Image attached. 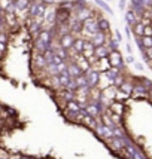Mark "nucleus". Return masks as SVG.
I'll return each mask as SVG.
<instances>
[{
	"label": "nucleus",
	"mask_w": 152,
	"mask_h": 159,
	"mask_svg": "<svg viewBox=\"0 0 152 159\" xmlns=\"http://www.w3.org/2000/svg\"><path fill=\"white\" fill-rule=\"evenodd\" d=\"M82 25H83V33L88 36V37H91L93 34L98 33V20H97L96 15L91 16V18H88Z\"/></svg>",
	"instance_id": "1"
},
{
	"label": "nucleus",
	"mask_w": 152,
	"mask_h": 159,
	"mask_svg": "<svg viewBox=\"0 0 152 159\" xmlns=\"http://www.w3.org/2000/svg\"><path fill=\"white\" fill-rule=\"evenodd\" d=\"M107 60H109L112 67H115V69H124V58H122L119 51H111Z\"/></svg>",
	"instance_id": "2"
},
{
	"label": "nucleus",
	"mask_w": 152,
	"mask_h": 159,
	"mask_svg": "<svg viewBox=\"0 0 152 159\" xmlns=\"http://www.w3.org/2000/svg\"><path fill=\"white\" fill-rule=\"evenodd\" d=\"M93 14H94V11H93L90 6H85V7H82V9H79V11H76L75 16H76V20L79 21V22H82L83 24L88 18L93 16Z\"/></svg>",
	"instance_id": "3"
},
{
	"label": "nucleus",
	"mask_w": 152,
	"mask_h": 159,
	"mask_svg": "<svg viewBox=\"0 0 152 159\" xmlns=\"http://www.w3.org/2000/svg\"><path fill=\"white\" fill-rule=\"evenodd\" d=\"M100 75H102V73H98V71H96V70H93V69H91L90 71H87V73H85L87 80H88V86H90V88H96V86H98V82H100Z\"/></svg>",
	"instance_id": "4"
},
{
	"label": "nucleus",
	"mask_w": 152,
	"mask_h": 159,
	"mask_svg": "<svg viewBox=\"0 0 152 159\" xmlns=\"http://www.w3.org/2000/svg\"><path fill=\"white\" fill-rule=\"evenodd\" d=\"M75 40H76V37H75L73 33H69V34H66V36H61V37H60V46H61L63 49L70 51V49L73 48V45H75Z\"/></svg>",
	"instance_id": "5"
},
{
	"label": "nucleus",
	"mask_w": 152,
	"mask_h": 159,
	"mask_svg": "<svg viewBox=\"0 0 152 159\" xmlns=\"http://www.w3.org/2000/svg\"><path fill=\"white\" fill-rule=\"evenodd\" d=\"M107 39H109V36L106 34V33H102V31H98V33H96V34H93L90 37V40L93 42V45H94L96 48H98V46H104L106 42H107Z\"/></svg>",
	"instance_id": "6"
},
{
	"label": "nucleus",
	"mask_w": 152,
	"mask_h": 159,
	"mask_svg": "<svg viewBox=\"0 0 152 159\" xmlns=\"http://www.w3.org/2000/svg\"><path fill=\"white\" fill-rule=\"evenodd\" d=\"M33 62H35V67L39 70H45L48 67V64H46V60H45V55L43 54H35L33 57Z\"/></svg>",
	"instance_id": "7"
},
{
	"label": "nucleus",
	"mask_w": 152,
	"mask_h": 159,
	"mask_svg": "<svg viewBox=\"0 0 152 159\" xmlns=\"http://www.w3.org/2000/svg\"><path fill=\"white\" fill-rule=\"evenodd\" d=\"M85 42H87V39L85 37H76V40H75V45H73V48H72V51H73V54L75 55H79V54H82V51H83V46H85Z\"/></svg>",
	"instance_id": "8"
},
{
	"label": "nucleus",
	"mask_w": 152,
	"mask_h": 159,
	"mask_svg": "<svg viewBox=\"0 0 152 159\" xmlns=\"http://www.w3.org/2000/svg\"><path fill=\"white\" fill-rule=\"evenodd\" d=\"M3 20H5V25H7V27H11V28L18 27V18H17L15 14H7V12H5Z\"/></svg>",
	"instance_id": "9"
},
{
	"label": "nucleus",
	"mask_w": 152,
	"mask_h": 159,
	"mask_svg": "<svg viewBox=\"0 0 152 159\" xmlns=\"http://www.w3.org/2000/svg\"><path fill=\"white\" fill-rule=\"evenodd\" d=\"M67 73H69V76L72 77V79H76L78 76L83 75L82 70L79 69V66H78L76 62H70V64H69V69H67Z\"/></svg>",
	"instance_id": "10"
},
{
	"label": "nucleus",
	"mask_w": 152,
	"mask_h": 159,
	"mask_svg": "<svg viewBox=\"0 0 152 159\" xmlns=\"http://www.w3.org/2000/svg\"><path fill=\"white\" fill-rule=\"evenodd\" d=\"M97 20H98V31L109 34V30H111V24H109V21L106 20L104 16H97Z\"/></svg>",
	"instance_id": "11"
},
{
	"label": "nucleus",
	"mask_w": 152,
	"mask_h": 159,
	"mask_svg": "<svg viewBox=\"0 0 152 159\" xmlns=\"http://www.w3.org/2000/svg\"><path fill=\"white\" fill-rule=\"evenodd\" d=\"M109 109H111L112 113L122 116V113H124V104H122V101H113V103L109 104Z\"/></svg>",
	"instance_id": "12"
},
{
	"label": "nucleus",
	"mask_w": 152,
	"mask_h": 159,
	"mask_svg": "<svg viewBox=\"0 0 152 159\" xmlns=\"http://www.w3.org/2000/svg\"><path fill=\"white\" fill-rule=\"evenodd\" d=\"M14 3H15V6H17V12H28V7H30L31 0H17Z\"/></svg>",
	"instance_id": "13"
},
{
	"label": "nucleus",
	"mask_w": 152,
	"mask_h": 159,
	"mask_svg": "<svg viewBox=\"0 0 152 159\" xmlns=\"http://www.w3.org/2000/svg\"><path fill=\"white\" fill-rule=\"evenodd\" d=\"M94 54H96V57L98 58V60H103V58H107V57H109L111 49L107 48L106 45H104V46H98V48H96Z\"/></svg>",
	"instance_id": "14"
},
{
	"label": "nucleus",
	"mask_w": 152,
	"mask_h": 159,
	"mask_svg": "<svg viewBox=\"0 0 152 159\" xmlns=\"http://www.w3.org/2000/svg\"><path fill=\"white\" fill-rule=\"evenodd\" d=\"M119 91H122V92H124V94H127V95H131L133 91H134V83L125 80V82L119 86Z\"/></svg>",
	"instance_id": "15"
},
{
	"label": "nucleus",
	"mask_w": 152,
	"mask_h": 159,
	"mask_svg": "<svg viewBox=\"0 0 152 159\" xmlns=\"http://www.w3.org/2000/svg\"><path fill=\"white\" fill-rule=\"evenodd\" d=\"M143 30H145V25L142 22H137L131 27V33L134 34V37H143Z\"/></svg>",
	"instance_id": "16"
},
{
	"label": "nucleus",
	"mask_w": 152,
	"mask_h": 159,
	"mask_svg": "<svg viewBox=\"0 0 152 159\" xmlns=\"http://www.w3.org/2000/svg\"><path fill=\"white\" fill-rule=\"evenodd\" d=\"M54 52H55L57 55H58L60 58H61L63 61H67V60H69V57H70L69 51H67V49H63L61 46H57V48L54 49Z\"/></svg>",
	"instance_id": "17"
},
{
	"label": "nucleus",
	"mask_w": 152,
	"mask_h": 159,
	"mask_svg": "<svg viewBox=\"0 0 152 159\" xmlns=\"http://www.w3.org/2000/svg\"><path fill=\"white\" fill-rule=\"evenodd\" d=\"M66 110L72 111V113H79V111H81V106L73 100V101H69V103L66 104Z\"/></svg>",
	"instance_id": "18"
},
{
	"label": "nucleus",
	"mask_w": 152,
	"mask_h": 159,
	"mask_svg": "<svg viewBox=\"0 0 152 159\" xmlns=\"http://www.w3.org/2000/svg\"><path fill=\"white\" fill-rule=\"evenodd\" d=\"M125 21H127V24L130 25V27H133L134 24H137V20H136V16H134V12L133 11H127V14H125Z\"/></svg>",
	"instance_id": "19"
},
{
	"label": "nucleus",
	"mask_w": 152,
	"mask_h": 159,
	"mask_svg": "<svg viewBox=\"0 0 152 159\" xmlns=\"http://www.w3.org/2000/svg\"><path fill=\"white\" fill-rule=\"evenodd\" d=\"M85 111H87V115L88 116H91V118H97L98 116V109H97V106L94 104H88L87 107H85Z\"/></svg>",
	"instance_id": "20"
},
{
	"label": "nucleus",
	"mask_w": 152,
	"mask_h": 159,
	"mask_svg": "<svg viewBox=\"0 0 152 159\" xmlns=\"http://www.w3.org/2000/svg\"><path fill=\"white\" fill-rule=\"evenodd\" d=\"M94 3H96L97 6L102 7L104 12H107V14H113V11H112V7L107 5V2H104V0H94Z\"/></svg>",
	"instance_id": "21"
},
{
	"label": "nucleus",
	"mask_w": 152,
	"mask_h": 159,
	"mask_svg": "<svg viewBox=\"0 0 152 159\" xmlns=\"http://www.w3.org/2000/svg\"><path fill=\"white\" fill-rule=\"evenodd\" d=\"M106 46L111 49V51H118V46H119V42H116L113 37H111L109 36V39H107V42H106Z\"/></svg>",
	"instance_id": "22"
},
{
	"label": "nucleus",
	"mask_w": 152,
	"mask_h": 159,
	"mask_svg": "<svg viewBox=\"0 0 152 159\" xmlns=\"http://www.w3.org/2000/svg\"><path fill=\"white\" fill-rule=\"evenodd\" d=\"M142 42H143V46L146 48H152V37H142Z\"/></svg>",
	"instance_id": "23"
},
{
	"label": "nucleus",
	"mask_w": 152,
	"mask_h": 159,
	"mask_svg": "<svg viewBox=\"0 0 152 159\" xmlns=\"http://www.w3.org/2000/svg\"><path fill=\"white\" fill-rule=\"evenodd\" d=\"M9 158H11V153L7 152L6 149L0 147V159H9Z\"/></svg>",
	"instance_id": "24"
},
{
	"label": "nucleus",
	"mask_w": 152,
	"mask_h": 159,
	"mask_svg": "<svg viewBox=\"0 0 152 159\" xmlns=\"http://www.w3.org/2000/svg\"><path fill=\"white\" fill-rule=\"evenodd\" d=\"M11 3H12L11 0H0V7L3 9V12H5V11L7 9V7L11 6Z\"/></svg>",
	"instance_id": "25"
},
{
	"label": "nucleus",
	"mask_w": 152,
	"mask_h": 159,
	"mask_svg": "<svg viewBox=\"0 0 152 159\" xmlns=\"http://www.w3.org/2000/svg\"><path fill=\"white\" fill-rule=\"evenodd\" d=\"M143 55H145V58L148 61H151L152 60V48H146L145 51H143Z\"/></svg>",
	"instance_id": "26"
},
{
	"label": "nucleus",
	"mask_w": 152,
	"mask_h": 159,
	"mask_svg": "<svg viewBox=\"0 0 152 159\" xmlns=\"http://www.w3.org/2000/svg\"><path fill=\"white\" fill-rule=\"evenodd\" d=\"M143 36L145 37H152V25H146L143 30Z\"/></svg>",
	"instance_id": "27"
},
{
	"label": "nucleus",
	"mask_w": 152,
	"mask_h": 159,
	"mask_svg": "<svg viewBox=\"0 0 152 159\" xmlns=\"http://www.w3.org/2000/svg\"><path fill=\"white\" fill-rule=\"evenodd\" d=\"M0 42L2 43H7V33H5V30L0 31Z\"/></svg>",
	"instance_id": "28"
},
{
	"label": "nucleus",
	"mask_w": 152,
	"mask_h": 159,
	"mask_svg": "<svg viewBox=\"0 0 152 159\" xmlns=\"http://www.w3.org/2000/svg\"><path fill=\"white\" fill-rule=\"evenodd\" d=\"M113 39H115V40L116 42H119V43H121V42H122V34H121V33H119V31H115V33H113Z\"/></svg>",
	"instance_id": "29"
},
{
	"label": "nucleus",
	"mask_w": 152,
	"mask_h": 159,
	"mask_svg": "<svg viewBox=\"0 0 152 159\" xmlns=\"http://www.w3.org/2000/svg\"><path fill=\"white\" fill-rule=\"evenodd\" d=\"M6 48H7L6 43H2V42H0V54H2V55L6 52Z\"/></svg>",
	"instance_id": "30"
},
{
	"label": "nucleus",
	"mask_w": 152,
	"mask_h": 159,
	"mask_svg": "<svg viewBox=\"0 0 152 159\" xmlns=\"http://www.w3.org/2000/svg\"><path fill=\"white\" fill-rule=\"evenodd\" d=\"M9 159H21V155H18V153H11V158Z\"/></svg>",
	"instance_id": "31"
},
{
	"label": "nucleus",
	"mask_w": 152,
	"mask_h": 159,
	"mask_svg": "<svg viewBox=\"0 0 152 159\" xmlns=\"http://www.w3.org/2000/svg\"><path fill=\"white\" fill-rule=\"evenodd\" d=\"M125 61H127V62H134V57H133L131 54H130V55L125 58Z\"/></svg>",
	"instance_id": "32"
},
{
	"label": "nucleus",
	"mask_w": 152,
	"mask_h": 159,
	"mask_svg": "<svg viewBox=\"0 0 152 159\" xmlns=\"http://www.w3.org/2000/svg\"><path fill=\"white\" fill-rule=\"evenodd\" d=\"M125 2H127V0H119V7H121V9H125Z\"/></svg>",
	"instance_id": "33"
},
{
	"label": "nucleus",
	"mask_w": 152,
	"mask_h": 159,
	"mask_svg": "<svg viewBox=\"0 0 152 159\" xmlns=\"http://www.w3.org/2000/svg\"><path fill=\"white\" fill-rule=\"evenodd\" d=\"M125 48H127V51H128V54H131V43H130V42L127 43V46H125Z\"/></svg>",
	"instance_id": "34"
},
{
	"label": "nucleus",
	"mask_w": 152,
	"mask_h": 159,
	"mask_svg": "<svg viewBox=\"0 0 152 159\" xmlns=\"http://www.w3.org/2000/svg\"><path fill=\"white\" fill-rule=\"evenodd\" d=\"M136 69H137V70H142V69H143V66H142V64H139V62H137V64H136Z\"/></svg>",
	"instance_id": "35"
},
{
	"label": "nucleus",
	"mask_w": 152,
	"mask_h": 159,
	"mask_svg": "<svg viewBox=\"0 0 152 159\" xmlns=\"http://www.w3.org/2000/svg\"><path fill=\"white\" fill-rule=\"evenodd\" d=\"M3 15H5V12H3V9L0 7V18H3Z\"/></svg>",
	"instance_id": "36"
},
{
	"label": "nucleus",
	"mask_w": 152,
	"mask_h": 159,
	"mask_svg": "<svg viewBox=\"0 0 152 159\" xmlns=\"http://www.w3.org/2000/svg\"><path fill=\"white\" fill-rule=\"evenodd\" d=\"M149 97H151V100H152V88L149 89Z\"/></svg>",
	"instance_id": "37"
},
{
	"label": "nucleus",
	"mask_w": 152,
	"mask_h": 159,
	"mask_svg": "<svg viewBox=\"0 0 152 159\" xmlns=\"http://www.w3.org/2000/svg\"><path fill=\"white\" fill-rule=\"evenodd\" d=\"M21 159H31V158H28V156H21Z\"/></svg>",
	"instance_id": "38"
},
{
	"label": "nucleus",
	"mask_w": 152,
	"mask_h": 159,
	"mask_svg": "<svg viewBox=\"0 0 152 159\" xmlns=\"http://www.w3.org/2000/svg\"><path fill=\"white\" fill-rule=\"evenodd\" d=\"M2 109H3V107H2V106H0V111H2Z\"/></svg>",
	"instance_id": "39"
},
{
	"label": "nucleus",
	"mask_w": 152,
	"mask_h": 159,
	"mask_svg": "<svg viewBox=\"0 0 152 159\" xmlns=\"http://www.w3.org/2000/svg\"><path fill=\"white\" fill-rule=\"evenodd\" d=\"M104 2H109V0H104Z\"/></svg>",
	"instance_id": "40"
}]
</instances>
